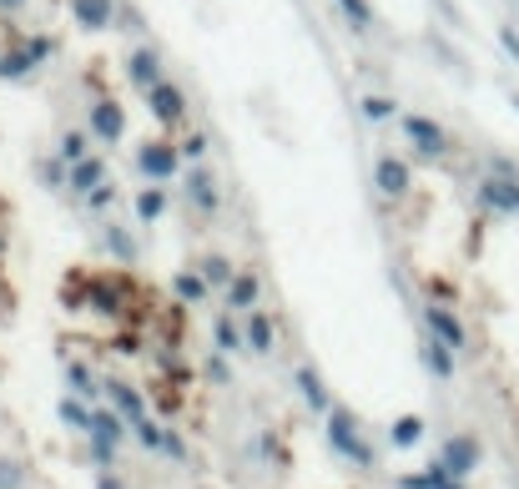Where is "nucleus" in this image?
I'll return each instance as SVG.
<instances>
[{
  "mask_svg": "<svg viewBox=\"0 0 519 489\" xmlns=\"http://www.w3.org/2000/svg\"><path fill=\"white\" fill-rule=\"evenodd\" d=\"M338 5H343V15H348L353 25H368V21H373V5H368V0H338Z\"/></svg>",
  "mask_w": 519,
  "mask_h": 489,
  "instance_id": "28",
  "label": "nucleus"
},
{
  "mask_svg": "<svg viewBox=\"0 0 519 489\" xmlns=\"http://www.w3.org/2000/svg\"><path fill=\"white\" fill-rule=\"evenodd\" d=\"M25 0H0V11H21Z\"/></svg>",
  "mask_w": 519,
  "mask_h": 489,
  "instance_id": "44",
  "label": "nucleus"
},
{
  "mask_svg": "<svg viewBox=\"0 0 519 489\" xmlns=\"http://www.w3.org/2000/svg\"><path fill=\"white\" fill-rule=\"evenodd\" d=\"M127 71H131V81L137 87H162V66H157V56L152 51H131V61H127Z\"/></svg>",
  "mask_w": 519,
  "mask_h": 489,
  "instance_id": "14",
  "label": "nucleus"
},
{
  "mask_svg": "<svg viewBox=\"0 0 519 489\" xmlns=\"http://www.w3.org/2000/svg\"><path fill=\"white\" fill-rule=\"evenodd\" d=\"M202 278H207L212 288H228L232 278H238V272H232V262H228V258H207V262H202Z\"/></svg>",
  "mask_w": 519,
  "mask_h": 489,
  "instance_id": "25",
  "label": "nucleus"
},
{
  "mask_svg": "<svg viewBox=\"0 0 519 489\" xmlns=\"http://www.w3.org/2000/svg\"><path fill=\"white\" fill-rule=\"evenodd\" d=\"M429 333L439 338V343H449L454 353L464 348V323L454 318V308H443V303H433V308H429Z\"/></svg>",
  "mask_w": 519,
  "mask_h": 489,
  "instance_id": "6",
  "label": "nucleus"
},
{
  "mask_svg": "<svg viewBox=\"0 0 519 489\" xmlns=\"http://www.w3.org/2000/svg\"><path fill=\"white\" fill-rule=\"evenodd\" d=\"M121 127H127V117H121V107L111 97H101L97 107H91V131H97L101 142H117Z\"/></svg>",
  "mask_w": 519,
  "mask_h": 489,
  "instance_id": "9",
  "label": "nucleus"
},
{
  "mask_svg": "<svg viewBox=\"0 0 519 489\" xmlns=\"http://www.w3.org/2000/svg\"><path fill=\"white\" fill-rule=\"evenodd\" d=\"M479 464V444L469 434H459V439H449V449H443V469H449V474H459L464 479L469 469Z\"/></svg>",
  "mask_w": 519,
  "mask_h": 489,
  "instance_id": "11",
  "label": "nucleus"
},
{
  "mask_svg": "<svg viewBox=\"0 0 519 489\" xmlns=\"http://www.w3.org/2000/svg\"><path fill=\"white\" fill-rule=\"evenodd\" d=\"M217 348H238V343H248V333H238V323H232V318H217Z\"/></svg>",
  "mask_w": 519,
  "mask_h": 489,
  "instance_id": "27",
  "label": "nucleus"
},
{
  "mask_svg": "<svg viewBox=\"0 0 519 489\" xmlns=\"http://www.w3.org/2000/svg\"><path fill=\"white\" fill-rule=\"evenodd\" d=\"M228 359H207V379H212V383H228Z\"/></svg>",
  "mask_w": 519,
  "mask_h": 489,
  "instance_id": "36",
  "label": "nucleus"
},
{
  "mask_svg": "<svg viewBox=\"0 0 519 489\" xmlns=\"http://www.w3.org/2000/svg\"><path fill=\"white\" fill-rule=\"evenodd\" d=\"M46 56H51V41H46V36H31V41L21 46V51H11V56H0V76H25V71H31L36 61H46Z\"/></svg>",
  "mask_w": 519,
  "mask_h": 489,
  "instance_id": "4",
  "label": "nucleus"
},
{
  "mask_svg": "<svg viewBox=\"0 0 519 489\" xmlns=\"http://www.w3.org/2000/svg\"><path fill=\"white\" fill-rule=\"evenodd\" d=\"M76 21L91 25V31L111 25V0H76Z\"/></svg>",
  "mask_w": 519,
  "mask_h": 489,
  "instance_id": "21",
  "label": "nucleus"
},
{
  "mask_svg": "<svg viewBox=\"0 0 519 489\" xmlns=\"http://www.w3.org/2000/svg\"><path fill=\"white\" fill-rule=\"evenodd\" d=\"M429 489H464V479L449 474L443 464H433V469H429Z\"/></svg>",
  "mask_w": 519,
  "mask_h": 489,
  "instance_id": "32",
  "label": "nucleus"
},
{
  "mask_svg": "<svg viewBox=\"0 0 519 489\" xmlns=\"http://www.w3.org/2000/svg\"><path fill=\"white\" fill-rule=\"evenodd\" d=\"M423 363H429L433 379H454V348L439 343V338H429V343H423Z\"/></svg>",
  "mask_w": 519,
  "mask_h": 489,
  "instance_id": "15",
  "label": "nucleus"
},
{
  "mask_svg": "<svg viewBox=\"0 0 519 489\" xmlns=\"http://www.w3.org/2000/svg\"><path fill=\"white\" fill-rule=\"evenodd\" d=\"M111 197H117L111 187H97V192H91V207H111Z\"/></svg>",
  "mask_w": 519,
  "mask_h": 489,
  "instance_id": "41",
  "label": "nucleus"
},
{
  "mask_svg": "<svg viewBox=\"0 0 519 489\" xmlns=\"http://www.w3.org/2000/svg\"><path fill=\"white\" fill-rule=\"evenodd\" d=\"M61 419H66L71 429H91V409H86L81 399H61Z\"/></svg>",
  "mask_w": 519,
  "mask_h": 489,
  "instance_id": "26",
  "label": "nucleus"
},
{
  "mask_svg": "<svg viewBox=\"0 0 519 489\" xmlns=\"http://www.w3.org/2000/svg\"><path fill=\"white\" fill-rule=\"evenodd\" d=\"M187 192H192V202L202 207V212H217V182L197 167V172H187Z\"/></svg>",
  "mask_w": 519,
  "mask_h": 489,
  "instance_id": "17",
  "label": "nucleus"
},
{
  "mask_svg": "<svg viewBox=\"0 0 519 489\" xmlns=\"http://www.w3.org/2000/svg\"><path fill=\"white\" fill-rule=\"evenodd\" d=\"M207 152V137H187L182 142V157H202Z\"/></svg>",
  "mask_w": 519,
  "mask_h": 489,
  "instance_id": "37",
  "label": "nucleus"
},
{
  "mask_svg": "<svg viewBox=\"0 0 519 489\" xmlns=\"http://www.w3.org/2000/svg\"><path fill=\"white\" fill-rule=\"evenodd\" d=\"M61 152L71 157V162H86V137H81V131H66V142H61Z\"/></svg>",
  "mask_w": 519,
  "mask_h": 489,
  "instance_id": "34",
  "label": "nucleus"
},
{
  "mask_svg": "<svg viewBox=\"0 0 519 489\" xmlns=\"http://www.w3.org/2000/svg\"><path fill=\"white\" fill-rule=\"evenodd\" d=\"M177 167H182V147H172V142H147V147H141V172H147V177L167 182Z\"/></svg>",
  "mask_w": 519,
  "mask_h": 489,
  "instance_id": "3",
  "label": "nucleus"
},
{
  "mask_svg": "<svg viewBox=\"0 0 519 489\" xmlns=\"http://www.w3.org/2000/svg\"><path fill=\"white\" fill-rule=\"evenodd\" d=\"M389 439H393V449H413V444L423 439V419H419V413H403V419H393Z\"/></svg>",
  "mask_w": 519,
  "mask_h": 489,
  "instance_id": "19",
  "label": "nucleus"
},
{
  "mask_svg": "<svg viewBox=\"0 0 519 489\" xmlns=\"http://www.w3.org/2000/svg\"><path fill=\"white\" fill-rule=\"evenodd\" d=\"M373 182H379V192L403 197V192H409V182H413V172H409V162H399V157H383V162L373 167Z\"/></svg>",
  "mask_w": 519,
  "mask_h": 489,
  "instance_id": "8",
  "label": "nucleus"
},
{
  "mask_svg": "<svg viewBox=\"0 0 519 489\" xmlns=\"http://www.w3.org/2000/svg\"><path fill=\"white\" fill-rule=\"evenodd\" d=\"M71 187L81 197H91L97 187H107V162L101 157H86V162H71Z\"/></svg>",
  "mask_w": 519,
  "mask_h": 489,
  "instance_id": "12",
  "label": "nucleus"
},
{
  "mask_svg": "<svg viewBox=\"0 0 519 489\" xmlns=\"http://www.w3.org/2000/svg\"><path fill=\"white\" fill-rule=\"evenodd\" d=\"M479 202L494 207V212H519V182H514V177L484 182V187H479Z\"/></svg>",
  "mask_w": 519,
  "mask_h": 489,
  "instance_id": "10",
  "label": "nucleus"
},
{
  "mask_svg": "<svg viewBox=\"0 0 519 489\" xmlns=\"http://www.w3.org/2000/svg\"><path fill=\"white\" fill-rule=\"evenodd\" d=\"M162 454H172V459H187V444H182V439H177V434H167Z\"/></svg>",
  "mask_w": 519,
  "mask_h": 489,
  "instance_id": "38",
  "label": "nucleus"
},
{
  "mask_svg": "<svg viewBox=\"0 0 519 489\" xmlns=\"http://www.w3.org/2000/svg\"><path fill=\"white\" fill-rule=\"evenodd\" d=\"M86 293H91V308H101V313H117L121 298L131 293V283H127V278H111V272H107V278H91Z\"/></svg>",
  "mask_w": 519,
  "mask_h": 489,
  "instance_id": "7",
  "label": "nucleus"
},
{
  "mask_svg": "<svg viewBox=\"0 0 519 489\" xmlns=\"http://www.w3.org/2000/svg\"><path fill=\"white\" fill-rule=\"evenodd\" d=\"M399 484H403V489H429V474H403Z\"/></svg>",
  "mask_w": 519,
  "mask_h": 489,
  "instance_id": "42",
  "label": "nucleus"
},
{
  "mask_svg": "<svg viewBox=\"0 0 519 489\" xmlns=\"http://www.w3.org/2000/svg\"><path fill=\"white\" fill-rule=\"evenodd\" d=\"M97 489H121V479L117 474H97Z\"/></svg>",
  "mask_w": 519,
  "mask_h": 489,
  "instance_id": "43",
  "label": "nucleus"
},
{
  "mask_svg": "<svg viewBox=\"0 0 519 489\" xmlns=\"http://www.w3.org/2000/svg\"><path fill=\"white\" fill-rule=\"evenodd\" d=\"M107 393L117 399V409L127 413L131 424H141V419H147V409H141V393H137V389H127V383H107Z\"/></svg>",
  "mask_w": 519,
  "mask_h": 489,
  "instance_id": "20",
  "label": "nucleus"
},
{
  "mask_svg": "<svg viewBox=\"0 0 519 489\" xmlns=\"http://www.w3.org/2000/svg\"><path fill=\"white\" fill-rule=\"evenodd\" d=\"M111 252H117V258H131V252H137V242H131L127 232H111Z\"/></svg>",
  "mask_w": 519,
  "mask_h": 489,
  "instance_id": "35",
  "label": "nucleus"
},
{
  "mask_svg": "<svg viewBox=\"0 0 519 489\" xmlns=\"http://www.w3.org/2000/svg\"><path fill=\"white\" fill-rule=\"evenodd\" d=\"M403 137H409L419 152H429V157H439L443 147H449V137H443V131L433 127L429 117H403Z\"/></svg>",
  "mask_w": 519,
  "mask_h": 489,
  "instance_id": "5",
  "label": "nucleus"
},
{
  "mask_svg": "<svg viewBox=\"0 0 519 489\" xmlns=\"http://www.w3.org/2000/svg\"><path fill=\"white\" fill-rule=\"evenodd\" d=\"M258 293H262L258 272H238V278L228 283V303L232 308H252V303H258Z\"/></svg>",
  "mask_w": 519,
  "mask_h": 489,
  "instance_id": "16",
  "label": "nucleus"
},
{
  "mask_svg": "<svg viewBox=\"0 0 519 489\" xmlns=\"http://www.w3.org/2000/svg\"><path fill=\"white\" fill-rule=\"evenodd\" d=\"M137 439H141L147 449H162V444H167V429H157L152 419H141V424H137Z\"/></svg>",
  "mask_w": 519,
  "mask_h": 489,
  "instance_id": "29",
  "label": "nucleus"
},
{
  "mask_svg": "<svg viewBox=\"0 0 519 489\" xmlns=\"http://www.w3.org/2000/svg\"><path fill=\"white\" fill-rule=\"evenodd\" d=\"M292 383H298V393L308 399V409H318V413H333V399H328L323 379H318L313 369H298V373H292Z\"/></svg>",
  "mask_w": 519,
  "mask_h": 489,
  "instance_id": "13",
  "label": "nucleus"
},
{
  "mask_svg": "<svg viewBox=\"0 0 519 489\" xmlns=\"http://www.w3.org/2000/svg\"><path fill=\"white\" fill-rule=\"evenodd\" d=\"M91 459H97V469L107 474L111 459H117V444H111V439H91Z\"/></svg>",
  "mask_w": 519,
  "mask_h": 489,
  "instance_id": "30",
  "label": "nucleus"
},
{
  "mask_svg": "<svg viewBox=\"0 0 519 489\" xmlns=\"http://www.w3.org/2000/svg\"><path fill=\"white\" fill-rule=\"evenodd\" d=\"M242 333H248V348H252V353H272V338H278V333H272V318H268V313H252Z\"/></svg>",
  "mask_w": 519,
  "mask_h": 489,
  "instance_id": "18",
  "label": "nucleus"
},
{
  "mask_svg": "<svg viewBox=\"0 0 519 489\" xmlns=\"http://www.w3.org/2000/svg\"><path fill=\"white\" fill-rule=\"evenodd\" d=\"M162 212H167V192H162V187H147V192L137 197V218L141 222H157Z\"/></svg>",
  "mask_w": 519,
  "mask_h": 489,
  "instance_id": "22",
  "label": "nucleus"
},
{
  "mask_svg": "<svg viewBox=\"0 0 519 489\" xmlns=\"http://www.w3.org/2000/svg\"><path fill=\"white\" fill-rule=\"evenodd\" d=\"M328 444H333V454H343L348 464H358V469L373 464V444L363 439V429H358V419L348 409L328 413Z\"/></svg>",
  "mask_w": 519,
  "mask_h": 489,
  "instance_id": "1",
  "label": "nucleus"
},
{
  "mask_svg": "<svg viewBox=\"0 0 519 489\" xmlns=\"http://www.w3.org/2000/svg\"><path fill=\"white\" fill-rule=\"evenodd\" d=\"M15 479H21V474H15V464H0V489H15Z\"/></svg>",
  "mask_w": 519,
  "mask_h": 489,
  "instance_id": "40",
  "label": "nucleus"
},
{
  "mask_svg": "<svg viewBox=\"0 0 519 489\" xmlns=\"http://www.w3.org/2000/svg\"><path fill=\"white\" fill-rule=\"evenodd\" d=\"M172 293L182 298V303H202V298H207V278H202V272H182V278L172 283Z\"/></svg>",
  "mask_w": 519,
  "mask_h": 489,
  "instance_id": "23",
  "label": "nucleus"
},
{
  "mask_svg": "<svg viewBox=\"0 0 519 489\" xmlns=\"http://www.w3.org/2000/svg\"><path fill=\"white\" fill-rule=\"evenodd\" d=\"M363 117H368V121H389V117H393V101H389V97H368V101H363Z\"/></svg>",
  "mask_w": 519,
  "mask_h": 489,
  "instance_id": "31",
  "label": "nucleus"
},
{
  "mask_svg": "<svg viewBox=\"0 0 519 489\" xmlns=\"http://www.w3.org/2000/svg\"><path fill=\"white\" fill-rule=\"evenodd\" d=\"M86 434H97V439H111V444H117L121 439V424H117V413L111 409H91V429Z\"/></svg>",
  "mask_w": 519,
  "mask_h": 489,
  "instance_id": "24",
  "label": "nucleus"
},
{
  "mask_svg": "<svg viewBox=\"0 0 519 489\" xmlns=\"http://www.w3.org/2000/svg\"><path fill=\"white\" fill-rule=\"evenodd\" d=\"M499 41H504V51H509V56H514V61H519V36H514V31H509V25H504V31H499Z\"/></svg>",
  "mask_w": 519,
  "mask_h": 489,
  "instance_id": "39",
  "label": "nucleus"
},
{
  "mask_svg": "<svg viewBox=\"0 0 519 489\" xmlns=\"http://www.w3.org/2000/svg\"><path fill=\"white\" fill-rule=\"evenodd\" d=\"M71 389L86 393V399H97V379H91V373L81 369V363H71Z\"/></svg>",
  "mask_w": 519,
  "mask_h": 489,
  "instance_id": "33",
  "label": "nucleus"
},
{
  "mask_svg": "<svg viewBox=\"0 0 519 489\" xmlns=\"http://www.w3.org/2000/svg\"><path fill=\"white\" fill-rule=\"evenodd\" d=\"M147 107H152V117L162 121V127H177V121L187 117V97L172 87V81H162V87L147 91Z\"/></svg>",
  "mask_w": 519,
  "mask_h": 489,
  "instance_id": "2",
  "label": "nucleus"
}]
</instances>
